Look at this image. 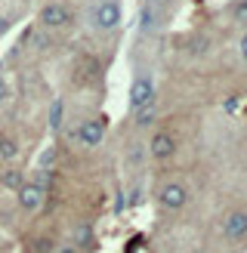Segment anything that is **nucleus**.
Listing matches in <instances>:
<instances>
[{
  "mask_svg": "<svg viewBox=\"0 0 247 253\" xmlns=\"http://www.w3.org/2000/svg\"><path fill=\"white\" fill-rule=\"evenodd\" d=\"M124 19V6L121 0H93L86 6V28L93 34H111L121 28Z\"/></svg>",
  "mask_w": 247,
  "mask_h": 253,
  "instance_id": "1",
  "label": "nucleus"
},
{
  "mask_svg": "<svg viewBox=\"0 0 247 253\" xmlns=\"http://www.w3.org/2000/svg\"><path fill=\"white\" fill-rule=\"evenodd\" d=\"M16 201L22 213H37L46 204V176L37 173L34 179H25V185L16 192Z\"/></svg>",
  "mask_w": 247,
  "mask_h": 253,
  "instance_id": "2",
  "label": "nucleus"
},
{
  "mask_svg": "<svg viewBox=\"0 0 247 253\" xmlns=\"http://www.w3.org/2000/svg\"><path fill=\"white\" fill-rule=\"evenodd\" d=\"M37 22H41L43 31H62L71 25V9L65 3H59V0H49V3L41 6V12H37Z\"/></svg>",
  "mask_w": 247,
  "mask_h": 253,
  "instance_id": "3",
  "label": "nucleus"
},
{
  "mask_svg": "<svg viewBox=\"0 0 247 253\" xmlns=\"http://www.w3.org/2000/svg\"><path fill=\"white\" fill-rule=\"evenodd\" d=\"M155 102V74L152 71H136L130 84V111Z\"/></svg>",
  "mask_w": 247,
  "mask_h": 253,
  "instance_id": "4",
  "label": "nucleus"
},
{
  "mask_svg": "<svg viewBox=\"0 0 247 253\" xmlns=\"http://www.w3.org/2000/svg\"><path fill=\"white\" fill-rule=\"evenodd\" d=\"M158 204L164 210H182L189 204V188H185V182H179V179L161 182L158 185Z\"/></svg>",
  "mask_w": 247,
  "mask_h": 253,
  "instance_id": "5",
  "label": "nucleus"
},
{
  "mask_svg": "<svg viewBox=\"0 0 247 253\" xmlns=\"http://www.w3.org/2000/svg\"><path fill=\"white\" fill-rule=\"evenodd\" d=\"M219 235L226 238L229 244L247 241V210H229L226 216L219 219Z\"/></svg>",
  "mask_w": 247,
  "mask_h": 253,
  "instance_id": "6",
  "label": "nucleus"
},
{
  "mask_svg": "<svg viewBox=\"0 0 247 253\" xmlns=\"http://www.w3.org/2000/svg\"><path fill=\"white\" fill-rule=\"evenodd\" d=\"M78 142H81V148H99L105 142V121L102 118H83L78 124Z\"/></svg>",
  "mask_w": 247,
  "mask_h": 253,
  "instance_id": "7",
  "label": "nucleus"
},
{
  "mask_svg": "<svg viewBox=\"0 0 247 253\" xmlns=\"http://www.w3.org/2000/svg\"><path fill=\"white\" fill-rule=\"evenodd\" d=\"M173 155H176V136L167 133V130H158L152 136V142H148V158L158 161V164H164L170 161Z\"/></svg>",
  "mask_w": 247,
  "mask_h": 253,
  "instance_id": "8",
  "label": "nucleus"
},
{
  "mask_svg": "<svg viewBox=\"0 0 247 253\" xmlns=\"http://www.w3.org/2000/svg\"><path fill=\"white\" fill-rule=\"evenodd\" d=\"M164 19H167V12H161L155 6H142L139 9V31L142 34H155L161 25H164Z\"/></svg>",
  "mask_w": 247,
  "mask_h": 253,
  "instance_id": "9",
  "label": "nucleus"
},
{
  "mask_svg": "<svg viewBox=\"0 0 247 253\" xmlns=\"http://www.w3.org/2000/svg\"><path fill=\"white\" fill-rule=\"evenodd\" d=\"M19 142H16V139H12L9 133H0V164H12V161H16L19 158Z\"/></svg>",
  "mask_w": 247,
  "mask_h": 253,
  "instance_id": "10",
  "label": "nucleus"
},
{
  "mask_svg": "<svg viewBox=\"0 0 247 253\" xmlns=\"http://www.w3.org/2000/svg\"><path fill=\"white\" fill-rule=\"evenodd\" d=\"M130 115H133V124H136V126H152L155 118H158V102H148V105H142V108L130 111Z\"/></svg>",
  "mask_w": 247,
  "mask_h": 253,
  "instance_id": "11",
  "label": "nucleus"
},
{
  "mask_svg": "<svg viewBox=\"0 0 247 253\" xmlns=\"http://www.w3.org/2000/svg\"><path fill=\"white\" fill-rule=\"evenodd\" d=\"M25 179H28V176H25L22 170H3L0 173V185L9 188V192H19V188L25 185Z\"/></svg>",
  "mask_w": 247,
  "mask_h": 253,
  "instance_id": "12",
  "label": "nucleus"
},
{
  "mask_svg": "<svg viewBox=\"0 0 247 253\" xmlns=\"http://www.w3.org/2000/svg\"><path fill=\"white\" fill-rule=\"evenodd\" d=\"M229 16H232L235 25L247 28V0H232V3H229Z\"/></svg>",
  "mask_w": 247,
  "mask_h": 253,
  "instance_id": "13",
  "label": "nucleus"
},
{
  "mask_svg": "<svg viewBox=\"0 0 247 253\" xmlns=\"http://www.w3.org/2000/svg\"><path fill=\"white\" fill-rule=\"evenodd\" d=\"M90 235H93V232H90V222H78V225L71 229V244L83 250V244L90 241Z\"/></svg>",
  "mask_w": 247,
  "mask_h": 253,
  "instance_id": "14",
  "label": "nucleus"
},
{
  "mask_svg": "<svg viewBox=\"0 0 247 253\" xmlns=\"http://www.w3.org/2000/svg\"><path fill=\"white\" fill-rule=\"evenodd\" d=\"M235 53H238V59H241V65H247V28L238 34V43H235Z\"/></svg>",
  "mask_w": 247,
  "mask_h": 253,
  "instance_id": "15",
  "label": "nucleus"
},
{
  "mask_svg": "<svg viewBox=\"0 0 247 253\" xmlns=\"http://www.w3.org/2000/svg\"><path fill=\"white\" fill-rule=\"evenodd\" d=\"M170 3H173V0H142V6H155V9H161V12H167Z\"/></svg>",
  "mask_w": 247,
  "mask_h": 253,
  "instance_id": "16",
  "label": "nucleus"
},
{
  "mask_svg": "<svg viewBox=\"0 0 247 253\" xmlns=\"http://www.w3.org/2000/svg\"><path fill=\"white\" fill-rule=\"evenodd\" d=\"M53 164H56V148H46L43 158H41V170H43V167H53Z\"/></svg>",
  "mask_w": 247,
  "mask_h": 253,
  "instance_id": "17",
  "label": "nucleus"
},
{
  "mask_svg": "<svg viewBox=\"0 0 247 253\" xmlns=\"http://www.w3.org/2000/svg\"><path fill=\"white\" fill-rule=\"evenodd\" d=\"M142 158H145V155H142V145H133V148H130V155H127L130 164H139Z\"/></svg>",
  "mask_w": 247,
  "mask_h": 253,
  "instance_id": "18",
  "label": "nucleus"
},
{
  "mask_svg": "<svg viewBox=\"0 0 247 253\" xmlns=\"http://www.w3.org/2000/svg\"><path fill=\"white\" fill-rule=\"evenodd\" d=\"M59 124H62V102H56V105H53V130H62Z\"/></svg>",
  "mask_w": 247,
  "mask_h": 253,
  "instance_id": "19",
  "label": "nucleus"
},
{
  "mask_svg": "<svg viewBox=\"0 0 247 253\" xmlns=\"http://www.w3.org/2000/svg\"><path fill=\"white\" fill-rule=\"evenodd\" d=\"M6 99H9V84H6V78H3V74H0V105H3Z\"/></svg>",
  "mask_w": 247,
  "mask_h": 253,
  "instance_id": "20",
  "label": "nucleus"
},
{
  "mask_svg": "<svg viewBox=\"0 0 247 253\" xmlns=\"http://www.w3.org/2000/svg\"><path fill=\"white\" fill-rule=\"evenodd\" d=\"M9 25H12V19L6 16V12H0V37H3V34L9 31Z\"/></svg>",
  "mask_w": 247,
  "mask_h": 253,
  "instance_id": "21",
  "label": "nucleus"
},
{
  "mask_svg": "<svg viewBox=\"0 0 247 253\" xmlns=\"http://www.w3.org/2000/svg\"><path fill=\"white\" fill-rule=\"evenodd\" d=\"M56 253H83V250L74 247V244H62V247H56Z\"/></svg>",
  "mask_w": 247,
  "mask_h": 253,
  "instance_id": "22",
  "label": "nucleus"
}]
</instances>
